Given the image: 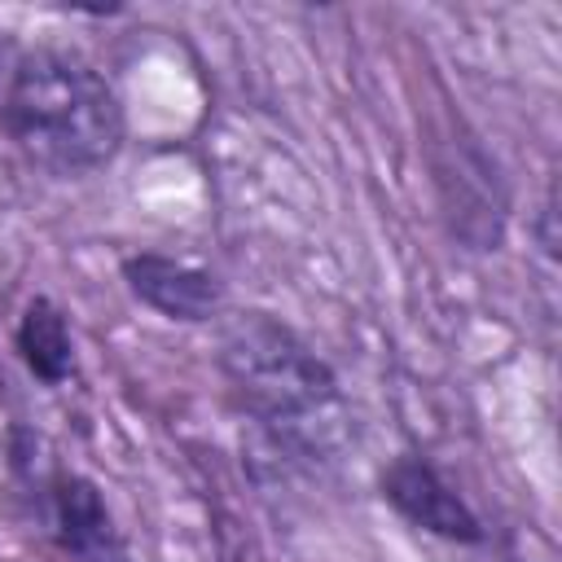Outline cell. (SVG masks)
Wrapping results in <instances>:
<instances>
[{
	"instance_id": "cell-1",
	"label": "cell",
	"mask_w": 562,
	"mask_h": 562,
	"mask_svg": "<svg viewBox=\"0 0 562 562\" xmlns=\"http://www.w3.org/2000/svg\"><path fill=\"white\" fill-rule=\"evenodd\" d=\"M220 373L263 439L294 457L321 461L347 430V404L329 360L272 312H233L220 329Z\"/></svg>"
},
{
	"instance_id": "cell-2",
	"label": "cell",
	"mask_w": 562,
	"mask_h": 562,
	"mask_svg": "<svg viewBox=\"0 0 562 562\" xmlns=\"http://www.w3.org/2000/svg\"><path fill=\"white\" fill-rule=\"evenodd\" d=\"M0 127L31 167L75 180L119 158L127 114L110 79L88 57L66 48H26L4 79Z\"/></svg>"
},
{
	"instance_id": "cell-3",
	"label": "cell",
	"mask_w": 562,
	"mask_h": 562,
	"mask_svg": "<svg viewBox=\"0 0 562 562\" xmlns=\"http://www.w3.org/2000/svg\"><path fill=\"white\" fill-rule=\"evenodd\" d=\"M40 492H44V522H48V531L66 558H75V562H132L127 540L114 527V514L88 474L53 465L40 479Z\"/></svg>"
},
{
	"instance_id": "cell-4",
	"label": "cell",
	"mask_w": 562,
	"mask_h": 562,
	"mask_svg": "<svg viewBox=\"0 0 562 562\" xmlns=\"http://www.w3.org/2000/svg\"><path fill=\"white\" fill-rule=\"evenodd\" d=\"M382 501L413 527L452 540V544H479L487 531L479 522V514L465 505V496L417 452H400L386 461L382 479H378Z\"/></svg>"
},
{
	"instance_id": "cell-5",
	"label": "cell",
	"mask_w": 562,
	"mask_h": 562,
	"mask_svg": "<svg viewBox=\"0 0 562 562\" xmlns=\"http://www.w3.org/2000/svg\"><path fill=\"white\" fill-rule=\"evenodd\" d=\"M439 193H443V211L452 220V237H461L470 250L501 246L505 189H501L496 162L474 140H457L448 149V162H439Z\"/></svg>"
},
{
	"instance_id": "cell-6",
	"label": "cell",
	"mask_w": 562,
	"mask_h": 562,
	"mask_svg": "<svg viewBox=\"0 0 562 562\" xmlns=\"http://www.w3.org/2000/svg\"><path fill=\"white\" fill-rule=\"evenodd\" d=\"M123 281L132 290L136 303H145L149 312H158L162 321H180V325H206L220 316L224 307V285L215 272L162 255V250H140L123 259Z\"/></svg>"
},
{
	"instance_id": "cell-7",
	"label": "cell",
	"mask_w": 562,
	"mask_h": 562,
	"mask_svg": "<svg viewBox=\"0 0 562 562\" xmlns=\"http://www.w3.org/2000/svg\"><path fill=\"white\" fill-rule=\"evenodd\" d=\"M13 342H18V356L31 369V378H40L44 386H61L75 373L70 321H66V312L48 294H35L22 307L18 329H13Z\"/></svg>"
},
{
	"instance_id": "cell-8",
	"label": "cell",
	"mask_w": 562,
	"mask_h": 562,
	"mask_svg": "<svg viewBox=\"0 0 562 562\" xmlns=\"http://www.w3.org/2000/svg\"><path fill=\"white\" fill-rule=\"evenodd\" d=\"M553 215H558V211H553V193H549V198H544V206H540V228H536V233H540V250H544L549 259L558 255V237H553Z\"/></svg>"
}]
</instances>
